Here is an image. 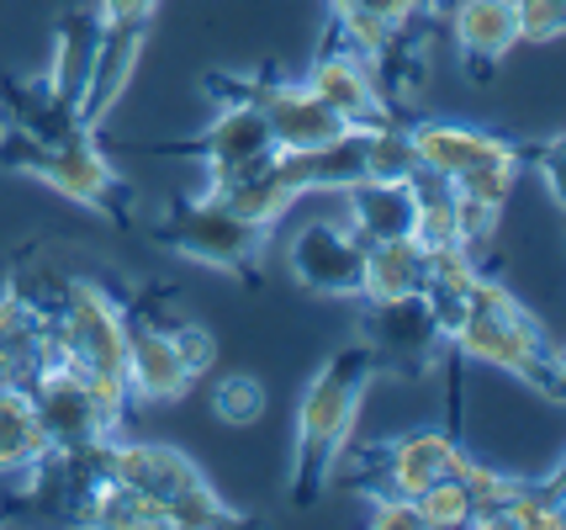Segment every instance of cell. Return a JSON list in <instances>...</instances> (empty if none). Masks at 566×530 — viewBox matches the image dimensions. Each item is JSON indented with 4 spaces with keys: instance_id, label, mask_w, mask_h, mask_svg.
I'll return each mask as SVG.
<instances>
[{
    "instance_id": "6da1fadb",
    "label": "cell",
    "mask_w": 566,
    "mask_h": 530,
    "mask_svg": "<svg viewBox=\"0 0 566 530\" xmlns=\"http://www.w3.org/2000/svg\"><path fill=\"white\" fill-rule=\"evenodd\" d=\"M381 372V355L370 340H355L307 382L296 408V446H292V505L307 509L323 493L328 472L345 461L349 435L360 425L370 382Z\"/></svg>"
},
{
    "instance_id": "7a4b0ae2",
    "label": "cell",
    "mask_w": 566,
    "mask_h": 530,
    "mask_svg": "<svg viewBox=\"0 0 566 530\" xmlns=\"http://www.w3.org/2000/svg\"><path fill=\"white\" fill-rule=\"evenodd\" d=\"M49 313V355L70 361L74 372L85 377L91 398H96L106 429L117 435L127 419V319L117 313V303L101 292L96 281L70 277L59 287V303L43 308Z\"/></svg>"
},
{
    "instance_id": "3957f363",
    "label": "cell",
    "mask_w": 566,
    "mask_h": 530,
    "mask_svg": "<svg viewBox=\"0 0 566 530\" xmlns=\"http://www.w3.org/2000/svg\"><path fill=\"white\" fill-rule=\"evenodd\" d=\"M461 355L482 361V366H497L509 377L530 382L545 398H562V351L556 340L545 334V324L518 303L514 292L497 277L476 271L467 287V313H461V329L450 340Z\"/></svg>"
},
{
    "instance_id": "277c9868",
    "label": "cell",
    "mask_w": 566,
    "mask_h": 530,
    "mask_svg": "<svg viewBox=\"0 0 566 530\" xmlns=\"http://www.w3.org/2000/svg\"><path fill=\"white\" fill-rule=\"evenodd\" d=\"M0 165L38 176L64 202L91 207L106 224H133V186H127L112 159L96 149V133H70V138H38L27 127H0Z\"/></svg>"
},
{
    "instance_id": "5b68a950",
    "label": "cell",
    "mask_w": 566,
    "mask_h": 530,
    "mask_svg": "<svg viewBox=\"0 0 566 530\" xmlns=\"http://www.w3.org/2000/svg\"><path fill=\"white\" fill-rule=\"evenodd\" d=\"M154 239L165 245L180 260H197V266H212V271H239L244 281H260V254H265V239L271 228L249 224L244 212H233L218 197H197V202L170 207V218L154 228Z\"/></svg>"
},
{
    "instance_id": "8992f818",
    "label": "cell",
    "mask_w": 566,
    "mask_h": 530,
    "mask_svg": "<svg viewBox=\"0 0 566 530\" xmlns=\"http://www.w3.org/2000/svg\"><path fill=\"white\" fill-rule=\"evenodd\" d=\"M22 387H27V404L38 414L43 435H49L53 456L85 451V446H96V440L112 435L106 419H101L96 398H91V387H85V377L74 372L70 361H59V355L38 361V372H32Z\"/></svg>"
},
{
    "instance_id": "52a82bcc",
    "label": "cell",
    "mask_w": 566,
    "mask_h": 530,
    "mask_svg": "<svg viewBox=\"0 0 566 530\" xmlns=\"http://www.w3.org/2000/svg\"><path fill=\"white\" fill-rule=\"evenodd\" d=\"M148 32H154V22H101L96 59H91L80 106H74V127H80V133H96V127L117 112V102L127 96V85H133L138 64H144Z\"/></svg>"
},
{
    "instance_id": "ba28073f",
    "label": "cell",
    "mask_w": 566,
    "mask_h": 530,
    "mask_svg": "<svg viewBox=\"0 0 566 530\" xmlns=\"http://www.w3.org/2000/svg\"><path fill=\"white\" fill-rule=\"evenodd\" d=\"M249 102L260 106L275 149H318L349 133L345 117L318 91H307V80H249Z\"/></svg>"
},
{
    "instance_id": "9c48e42d",
    "label": "cell",
    "mask_w": 566,
    "mask_h": 530,
    "mask_svg": "<svg viewBox=\"0 0 566 530\" xmlns=\"http://www.w3.org/2000/svg\"><path fill=\"white\" fill-rule=\"evenodd\" d=\"M101 472L112 482H123V488H133V493L154 499L159 509H170L180 493H191L197 482H207L186 451L159 446V440H117V435L101 440Z\"/></svg>"
},
{
    "instance_id": "30bf717a",
    "label": "cell",
    "mask_w": 566,
    "mask_h": 530,
    "mask_svg": "<svg viewBox=\"0 0 566 530\" xmlns=\"http://www.w3.org/2000/svg\"><path fill=\"white\" fill-rule=\"evenodd\" d=\"M360 260H366V245L334 218L307 224L286 250L292 277L318 298H360Z\"/></svg>"
},
{
    "instance_id": "8fae6325",
    "label": "cell",
    "mask_w": 566,
    "mask_h": 530,
    "mask_svg": "<svg viewBox=\"0 0 566 530\" xmlns=\"http://www.w3.org/2000/svg\"><path fill=\"white\" fill-rule=\"evenodd\" d=\"M275 149L271 127L260 117V106L254 102H222V112L207 123L201 138L191 144H165V149L154 154H170V159H201L207 165V180L212 176H233V170H244L254 159H265Z\"/></svg>"
},
{
    "instance_id": "7c38bea8",
    "label": "cell",
    "mask_w": 566,
    "mask_h": 530,
    "mask_svg": "<svg viewBox=\"0 0 566 530\" xmlns=\"http://www.w3.org/2000/svg\"><path fill=\"white\" fill-rule=\"evenodd\" d=\"M408 138H413L419 165H429L444 180H461L471 170H482V165H524L518 144H509L503 133H488V127H471V123H440V117H429V123L408 127Z\"/></svg>"
},
{
    "instance_id": "4fadbf2b",
    "label": "cell",
    "mask_w": 566,
    "mask_h": 530,
    "mask_svg": "<svg viewBox=\"0 0 566 530\" xmlns=\"http://www.w3.org/2000/svg\"><path fill=\"white\" fill-rule=\"evenodd\" d=\"M370 456H376V478H381V488H370V493L419 499L429 482L450 478L467 451H461V440L444 435V429H413V435H397L387 446H376Z\"/></svg>"
},
{
    "instance_id": "5bb4252c",
    "label": "cell",
    "mask_w": 566,
    "mask_h": 530,
    "mask_svg": "<svg viewBox=\"0 0 566 530\" xmlns=\"http://www.w3.org/2000/svg\"><path fill=\"white\" fill-rule=\"evenodd\" d=\"M307 91H318L323 102L334 106L349 127H381V123H402L397 106L381 96L376 70H370L360 53L349 49H328L318 53V64L307 70Z\"/></svg>"
},
{
    "instance_id": "9a60e30c",
    "label": "cell",
    "mask_w": 566,
    "mask_h": 530,
    "mask_svg": "<svg viewBox=\"0 0 566 530\" xmlns=\"http://www.w3.org/2000/svg\"><path fill=\"white\" fill-rule=\"evenodd\" d=\"M127 398L133 404H175L180 393H191V366L180 361L170 329L127 319Z\"/></svg>"
},
{
    "instance_id": "2e32d148",
    "label": "cell",
    "mask_w": 566,
    "mask_h": 530,
    "mask_svg": "<svg viewBox=\"0 0 566 530\" xmlns=\"http://www.w3.org/2000/svg\"><path fill=\"white\" fill-rule=\"evenodd\" d=\"M450 38L467 59L471 80L497 75V64L518 49L514 0H455L450 6Z\"/></svg>"
},
{
    "instance_id": "e0dca14e",
    "label": "cell",
    "mask_w": 566,
    "mask_h": 530,
    "mask_svg": "<svg viewBox=\"0 0 566 530\" xmlns=\"http://www.w3.org/2000/svg\"><path fill=\"white\" fill-rule=\"evenodd\" d=\"M345 197V228L360 245L413 239V186L408 180H355Z\"/></svg>"
},
{
    "instance_id": "ac0fdd59",
    "label": "cell",
    "mask_w": 566,
    "mask_h": 530,
    "mask_svg": "<svg viewBox=\"0 0 566 530\" xmlns=\"http://www.w3.org/2000/svg\"><path fill=\"white\" fill-rule=\"evenodd\" d=\"M96 38H101L96 11H64V17H59V32H53V70H49V80H43V91H49V102L64 106L70 117H74V106H80L85 75H91Z\"/></svg>"
},
{
    "instance_id": "d6986e66",
    "label": "cell",
    "mask_w": 566,
    "mask_h": 530,
    "mask_svg": "<svg viewBox=\"0 0 566 530\" xmlns=\"http://www.w3.org/2000/svg\"><path fill=\"white\" fill-rule=\"evenodd\" d=\"M423 281H429V250H423L419 239L366 245V260H360V298L366 303L423 298Z\"/></svg>"
},
{
    "instance_id": "ffe728a7",
    "label": "cell",
    "mask_w": 566,
    "mask_h": 530,
    "mask_svg": "<svg viewBox=\"0 0 566 530\" xmlns=\"http://www.w3.org/2000/svg\"><path fill=\"white\" fill-rule=\"evenodd\" d=\"M49 361V313L17 292L0 298V387H22Z\"/></svg>"
},
{
    "instance_id": "44dd1931",
    "label": "cell",
    "mask_w": 566,
    "mask_h": 530,
    "mask_svg": "<svg viewBox=\"0 0 566 530\" xmlns=\"http://www.w3.org/2000/svg\"><path fill=\"white\" fill-rule=\"evenodd\" d=\"M370 308H376L370 313V345H376V355H408L419 366V361H429L434 345H444L423 298H397V303H370Z\"/></svg>"
},
{
    "instance_id": "7402d4cb",
    "label": "cell",
    "mask_w": 566,
    "mask_h": 530,
    "mask_svg": "<svg viewBox=\"0 0 566 530\" xmlns=\"http://www.w3.org/2000/svg\"><path fill=\"white\" fill-rule=\"evenodd\" d=\"M43 461H53V446L27 404V387H0V478L38 472Z\"/></svg>"
},
{
    "instance_id": "603a6c76",
    "label": "cell",
    "mask_w": 566,
    "mask_h": 530,
    "mask_svg": "<svg viewBox=\"0 0 566 530\" xmlns=\"http://www.w3.org/2000/svg\"><path fill=\"white\" fill-rule=\"evenodd\" d=\"M514 526V530H556L562 526V482L551 472V482H518V493L493 515V530Z\"/></svg>"
},
{
    "instance_id": "cb8c5ba5",
    "label": "cell",
    "mask_w": 566,
    "mask_h": 530,
    "mask_svg": "<svg viewBox=\"0 0 566 530\" xmlns=\"http://www.w3.org/2000/svg\"><path fill=\"white\" fill-rule=\"evenodd\" d=\"M419 170V154L402 123H381L366 127V176L360 180H408Z\"/></svg>"
},
{
    "instance_id": "d4e9b609",
    "label": "cell",
    "mask_w": 566,
    "mask_h": 530,
    "mask_svg": "<svg viewBox=\"0 0 566 530\" xmlns=\"http://www.w3.org/2000/svg\"><path fill=\"white\" fill-rule=\"evenodd\" d=\"M413 509H419V526L423 530H461V526H471V493H467V482L455 478H440V482H429L419 499H413Z\"/></svg>"
},
{
    "instance_id": "484cf974",
    "label": "cell",
    "mask_w": 566,
    "mask_h": 530,
    "mask_svg": "<svg viewBox=\"0 0 566 530\" xmlns=\"http://www.w3.org/2000/svg\"><path fill=\"white\" fill-rule=\"evenodd\" d=\"M170 526H180V530H212V526H244V515L239 509H228L222 505V493L212 488V482H197L191 493H180L170 509Z\"/></svg>"
},
{
    "instance_id": "4316f807",
    "label": "cell",
    "mask_w": 566,
    "mask_h": 530,
    "mask_svg": "<svg viewBox=\"0 0 566 530\" xmlns=\"http://www.w3.org/2000/svg\"><path fill=\"white\" fill-rule=\"evenodd\" d=\"M212 408H218L222 425H254L260 414H265V387L244 372H233V377H218L212 387Z\"/></svg>"
},
{
    "instance_id": "83f0119b",
    "label": "cell",
    "mask_w": 566,
    "mask_h": 530,
    "mask_svg": "<svg viewBox=\"0 0 566 530\" xmlns=\"http://www.w3.org/2000/svg\"><path fill=\"white\" fill-rule=\"evenodd\" d=\"M497 218H503V207L476 202L467 191H455V233H461V250L467 254L482 260V250L493 245V233H497Z\"/></svg>"
},
{
    "instance_id": "f1b7e54d",
    "label": "cell",
    "mask_w": 566,
    "mask_h": 530,
    "mask_svg": "<svg viewBox=\"0 0 566 530\" xmlns=\"http://www.w3.org/2000/svg\"><path fill=\"white\" fill-rule=\"evenodd\" d=\"M518 43H556L566 32V0H514Z\"/></svg>"
},
{
    "instance_id": "f546056e",
    "label": "cell",
    "mask_w": 566,
    "mask_h": 530,
    "mask_svg": "<svg viewBox=\"0 0 566 530\" xmlns=\"http://www.w3.org/2000/svg\"><path fill=\"white\" fill-rule=\"evenodd\" d=\"M518 170H524V165H482V170H471V176H461V180H450V186H455V191H467V197H476V202L503 207L509 197H514Z\"/></svg>"
},
{
    "instance_id": "4dcf8cb0",
    "label": "cell",
    "mask_w": 566,
    "mask_h": 530,
    "mask_svg": "<svg viewBox=\"0 0 566 530\" xmlns=\"http://www.w3.org/2000/svg\"><path fill=\"white\" fill-rule=\"evenodd\" d=\"M334 22H349V17H381L392 27H413L423 17L419 0H328Z\"/></svg>"
},
{
    "instance_id": "1f68e13d",
    "label": "cell",
    "mask_w": 566,
    "mask_h": 530,
    "mask_svg": "<svg viewBox=\"0 0 566 530\" xmlns=\"http://www.w3.org/2000/svg\"><path fill=\"white\" fill-rule=\"evenodd\" d=\"M170 340H175V351H180V361L191 366V377H207V372H212V361H218V340H212V329L191 324V319H175Z\"/></svg>"
},
{
    "instance_id": "d6a6232c",
    "label": "cell",
    "mask_w": 566,
    "mask_h": 530,
    "mask_svg": "<svg viewBox=\"0 0 566 530\" xmlns=\"http://www.w3.org/2000/svg\"><path fill=\"white\" fill-rule=\"evenodd\" d=\"M366 526L370 530H423L413 499H402V493H370V520Z\"/></svg>"
},
{
    "instance_id": "836d02e7",
    "label": "cell",
    "mask_w": 566,
    "mask_h": 530,
    "mask_svg": "<svg viewBox=\"0 0 566 530\" xmlns=\"http://www.w3.org/2000/svg\"><path fill=\"white\" fill-rule=\"evenodd\" d=\"M159 0H96L101 22H154Z\"/></svg>"
},
{
    "instance_id": "e575fe53",
    "label": "cell",
    "mask_w": 566,
    "mask_h": 530,
    "mask_svg": "<svg viewBox=\"0 0 566 530\" xmlns=\"http://www.w3.org/2000/svg\"><path fill=\"white\" fill-rule=\"evenodd\" d=\"M541 170H545V186H551V197L562 202V144H551V149H545Z\"/></svg>"
},
{
    "instance_id": "d590c367",
    "label": "cell",
    "mask_w": 566,
    "mask_h": 530,
    "mask_svg": "<svg viewBox=\"0 0 566 530\" xmlns=\"http://www.w3.org/2000/svg\"><path fill=\"white\" fill-rule=\"evenodd\" d=\"M419 6H423V11H434V6H444V0H419Z\"/></svg>"
}]
</instances>
